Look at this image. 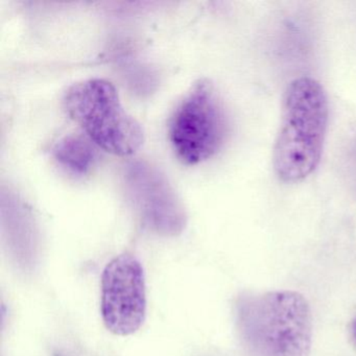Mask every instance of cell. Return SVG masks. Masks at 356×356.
I'll use <instances>...</instances> for the list:
<instances>
[{
	"mask_svg": "<svg viewBox=\"0 0 356 356\" xmlns=\"http://www.w3.org/2000/svg\"><path fill=\"white\" fill-rule=\"evenodd\" d=\"M101 314L108 330L120 337L136 332L147 318V286L140 260L120 254L102 275Z\"/></svg>",
	"mask_w": 356,
	"mask_h": 356,
	"instance_id": "5",
	"label": "cell"
},
{
	"mask_svg": "<svg viewBox=\"0 0 356 356\" xmlns=\"http://www.w3.org/2000/svg\"><path fill=\"white\" fill-rule=\"evenodd\" d=\"M97 145L87 136L70 134L62 138L53 149L55 159L74 174L85 175L97 160Z\"/></svg>",
	"mask_w": 356,
	"mask_h": 356,
	"instance_id": "7",
	"label": "cell"
},
{
	"mask_svg": "<svg viewBox=\"0 0 356 356\" xmlns=\"http://www.w3.org/2000/svg\"><path fill=\"white\" fill-rule=\"evenodd\" d=\"M63 105L86 136L108 153L126 157L143 145V127L122 107L118 90L108 81L93 79L74 85Z\"/></svg>",
	"mask_w": 356,
	"mask_h": 356,
	"instance_id": "3",
	"label": "cell"
},
{
	"mask_svg": "<svg viewBox=\"0 0 356 356\" xmlns=\"http://www.w3.org/2000/svg\"><path fill=\"white\" fill-rule=\"evenodd\" d=\"M352 334H353L354 339H355L356 343V318H354L353 322H352Z\"/></svg>",
	"mask_w": 356,
	"mask_h": 356,
	"instance_id": "8",
	"label": "cell"
},
{
	"mask_svg": "<svg viewBox=\"0 0 356 356\" xmlns=\"http://www.w3.org/2000/svg\"><path fill=\"white\" fill-rule=\"evenodd\" d=\"M126 187L133 205L149 226L175 233L184 226L182 203L168 179L145 162H134L127 168Z\"/></svg>",
	"mask_w": 356,
	"mask_h": 356,
	"instance_id": "6",
	"label": "cell"
},
{
	"mask_svg": "<svg viewBox=\"0 0 356 356\" xmlns=\"http://www.w3.org/2000/svg\"><path fill=\"white\" fill-rule=\"evenodd\" d=\"M238 314L243 341L254 355L309 356L312 310L302 293H259L243 300Z\"/></svg>",
	"mask_w": 356,
	"mask_h": 356,
	"instance_id": "2",
	"label": "cell"
},
{
	"mask_svg": "<svg viewBox=\"0 0 356 356\" xmlns=\"http://www.w3.org/2000/svg\"><path fill=\"white\" fill-rule=\"evenodd\" d=\"M226 118L213 84L202 79L191 86L170 118V140L186 165L211 158L224 143Z\"/></svg>",
	"mask_w": 356,
	"mask_h": 356,
	"instance_id": "4",
	"label": "cell"
},
{
	"mask_svg": "<svg viewBox=\"0 0 356 356\" xmlns=\"http://www.w3.org/2000/svg\"><path fill=\"white\" fill-rule=\"evenodd\" d=\"M329 106L322 85L309 76L296 79L283 97L273 165L279 180L301 182L320 164L328 128Z\"/></svg>",
	"mask_w": 356,
	"mask_h": 356,
	"instance_id": "1",
	"label": "cell"
}]
</instances>
